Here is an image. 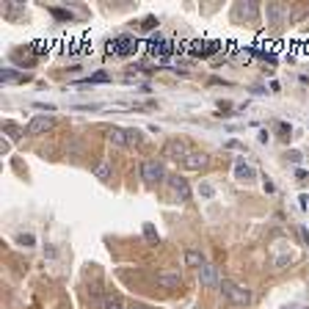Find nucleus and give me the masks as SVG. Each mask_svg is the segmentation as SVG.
<instances>
[{
  "label": "nucleus",
  "mask_w": 309,
  "mask_h": 309,
  "mask_svg": "<svg viewBox=\"0 0 309 309\" xmlns=\"http://www.w3.org/2000/svg\"><path fill=\"white\" fill-rule=\"evenodd\" d=\"M221 290H224L226 301H229L232 306H249V304H251V293L246 290V287L235 284V281L224 279V281H221Z\"/></svg>",
  "instance_id": "f257e3e1"
},
{
  "label": "nucleus",
  "mask_w": 309,
  "mask_h": 309,
  "mask_svg": "<svg viewBox=\"0 0 309 309\" xmlns=\"http://www.w3.org/2000/svg\"><path fill=\"white\" fill-rule=\"evenodd\" d=\"M265 17H268V25L281 28V25L287 22V6L284 3H268L265 6Z\"/></svg>",
  "instance_id": "f03ea898"
},
{
  "label": "nucleus",
  "mask_w": 309,
  "mask_h": 309,
  "mask_svg": "<svg viewBox=\"0 0 309 309\" xmlns=\"http://www.w3.org/2000/svg\"><path fill=\"white\" fill-rule=\"evenodd\" d=\"M163 155L171 157V160H185V157L191 155V149H188V144H185V141L171 138V141H166V147H163Z\"/></svg>",
  "instance_id": "7ed1b4c3"
},
{
  "label": "nucleus",
  "mask_w": 309,
  "mask_h": 309,
  "mask_svg": "<svg viewBox=\"0 0 309 309\" xmlns=\"http://www.w3.org/2000/svg\"><path fill=\"white\" fill-rule=\"evenodd\" d=\"M53 125H56V119H53L50 113H44V116H33V119L28 122V127H25V133L28 135H42V133H47Z\"/></svg>",
  "instance_id": "20e7f679"
},
{
  "label": "nucleus",
  "mask_w": 309,
  "mask_h": 309,
  "mask_svg": "<svg viewBox=\"0 0 309 309\" xmlns=\"http://www.w3.org/2000/svg\"><path fill=\"white\" fill-rule=\"evenodd\" d=\"M141 177L147 182H160L163 177H166V171H163V166L157 160H144L141 163Z\"/></svg>",
  "instance_id": "39448f33"
},
{
  "label": "nucleus",
  "mask_w": 309,
  "mask_h": 309,
  "mask_svg": "<svg viewBox=\"0 0 309 309\" xmlns=\"http://www.w3.org/2000/svg\"><path fill=\"white\" fill-rule=\"evenodd\" d=\"M199 281H202V287H221V279H218V268L204 263L199 268Z\"/></svg>",
  "instance_id": "423d86ee"
},
{
  "label": "nucleus",
  "mask_w": 309,
  "mask_h": 309,
  "mask_svg": "<svg viewBox=\"0 0 309 309\" xmlns=\"http://www.w3.org/2000/svg\"><path fill=\"white\" fill-rule=\"evenodd\" d=\"M157 284H163L166 290H177V287L182 284L180 271H174V268H166V271H160V273H157Z\"/></svg>",
  "instance_id": "0eeeda50"
},
{
  "label": "nucleus",
  "mask_w": 309,
  "mask_h": 309,
  "mask_svg": "<svg viewBox=\"0 0 309 309\" xmlns=\"http://www.w3.org/2000/svg\"><path fill=\"white\" fill-rule=\"evenodd\" d=\"M235 180L251 182V180H257V171H254V166H249L246 160H235Z\"/></svg>",
  "instance_id": "6e6552de"
},
{
  "label": "nucleus",
  "mask_w": 309,
  "mask_h": 309,
  "mask_svg": "<svg viewBox=\"0 0 309 309\" xmlns=\"http://www.w3.org/2000/svg\"><path fill=\"white\" fill-rule=\"evenodd\" d=\"M133 50H135V42H133V39H127V36L111 42V53H116V56H130Z\"/></svg>",
  "instance_id": "1a4fd4ad"
},
{
  "label": "nucleus",
  "mask_w": 309,
  "mask_h": 309,
  "mask_svg": "<svg viewBox=\"0 0 309 309\" xmlns=\"http://www.w3.org/2000/svg\"><path fill=\"white\" fill-rule=\"evenodd\" d=\"M182 163H185V169L199 171V169H204V166H207V155H204V152H191Z\"/></svg>",
  "instance_id": "9d476101"
},
{
  "label": "nucleus",
  "mask_w": 309,
  "mask_h": 309,
  "mask_svg": "<svg viewBox=\"0 0 309 309\" xmlns=\"http://www.w3.org/2000/svg\"><path fill=\"white\" fill-rule=\"evenodd\" d=\"M169 185L174 188V194L180 196V202H188L191 191H188V182H185L182 177H169Z\"/></svg>",
  "instance_id": "9b49d317"
},
{
  "label": "nucleus",
  "mask_w": 309,
  "mask_h": 309,
  "mask_svg": "<svg viewBox=\"0 0 309 309\" xmlns=\"http://www.w3.org/2000/svg\"><path fill=\"white\" fill-rule=\"evenodd\" d=\"M108 141H111L113 147H127V130H119V127L108 130Z\"/></svg>",
  "instance_id": "f8f14e48"
},
{
  "label": "nucleus",
  "mask_w": 309,
  "mask_h": 309,
  "mask_svg": "<svg viewBox=\"0 0 309 309\" xmlns=\"http://www.w3.org/2000/svg\"><path fill=\"white\" fill-rule=\"evenodd\" d=\"M218 47H221V42H207V44L196 42V44H194V56H212Z\"/></svg>",
  "instance_id": "ddd939ff"
},
{
  "label": "nucleus",
  "mask_w": 309,
  "mask_h": 309,
  "mask_svg": "<svg viewBox=\"0 0 309 309\" xmlns=\"http://www.w3.org/2000/svg\"><path fill=\"white\" fill-rule=\"evenodd\" d=\"M185 265H188V268H202L204 265V257L199 251L188 249V251H185Z\"/></svg>",
  "instance_id": "4468645a"
},
{
  "label": "nucleus",
  "mask_w": 309,
  "mask_h": 309,
  "mask_svg": "<svg viewBox=\"0 0 309 309\" xmlns=\"http://www.w3.org/2000/svg\"><path fill=\"white\" fill-rule=\"evenodd\" d=\"M254 14H257V6H254V3H246V6L237 3V6H235V17H249V19H251Z\"/></svg>",
  "instance_id": "2eb2a0df"
},
{
  "label": "nucleus",
  "mask_w": 309,
  "mask_h": 309,
  "mask_svg": "<svg viewBox=\"0 0 309 309\" xmlns=\"http://www.w3.org/2000/svg\"><path fill=\"white\" fill-rule=\"evenodd\" d=\"M102 309H127L122 304V298H116V295H108L105 301H102Z\"/></svg>",
  "instance_id": "dca6fc26"
},
{
  "label": "nucleus",
  "mask_w": 309,
  "mask_h": 309,
  "mask_svg": "<svg viewBox=\"0 0 309 309\" xmlns=\"http://www.w3.org/2000/svg\"><path fill=\"white\" fill-rule=\"evenodd\" d=\"M3 83H19V80H25V75H19V72H11V69H3Z\"/></svg>",
  "instance_id": "f3484780"
},
{
  "label": "nucleus",
  "mask_w": 309,
  "mask_h": 309,
  "mask_svg": "<svg viewBox=\"0 0 309 309\" xmlns=\"http://www.w3.org/2000/svg\"><path fill=\"white\" fill-rule=\"evenodd\" d=\"M94 174H97L100 180H108V177H111V166H108V163H100V166L94 169Z\"/></svg>",
  "instance_id": "a211bd4d"
},
{
  "label": "nucleus",
  "mask_w": 309,
  "mask_h": 309,
  "mask_svg": "<svg viewBox=\"0 0 309 309\" xmlns=\"http://www.w3.org/2000/svg\"><path fill=\"white\" fill-rule=\"evenodd\" d=\"M17 243H19V246H25V249H31V246L36 243V237H33L31 232H28V235H17Z\"/></svg>",
  "instance_id": "6ab92c4d"
},
{
  "label": "nucleus",
  "mask_w": 309,
  "mask_h": 309,
  "mask_svg": "<svg viewBox=\"0 0 309 309\" xmlns=\"http://www.w3.org/2000/svg\"><path fill=\"white\" fill-rule=\"evenodd\" d=\"M199 194H202L204 199H210L212 194H216V188H212L210 182H202V185H199Z\"/></svg>",
  "instance_id": "aec40b11"
},
{
  "label": "nucleus",
  "mask_w": 309,
  "mask_h": 309,
  "mask_svg": "<svg viewBox=\"0 0 309 309\" xmlns=\"http://www.w3.org/2000/svg\"><path fill=\"white\" fill-rule=\"evenodd\" d=\"M138 141H141L138 130H127V144H138Z\"/></svg>",
  "instance_id": "412c9836"
},
{
  "label": "nucleus",
  "mask_w": 309,
  "mask_h": 309,
  "mask_svg": "<svg viewBox=\"0 0 309 309\" xmlns=\"http://www.w3.org/2000/svg\"><path fill=\"white\" fill-rule=\"evenodd\" d=\"M105 80H108V75H102V72H100V75H91V78H88L86 83H105Z\"/></svg>",
  "instance_id": "4be33fe9"
},
{
  "label": "nucleus",
  "mask_w": 309,
  "mask_h": 309,
  "mask_svg": "<svg viewBox=\"0 0 309 309\" xmlns=\"http://www.w3.org/2000/svg\"><path fill=\"white\" fill-rule=\"evenodd\" d=\"M144 232H147V237H149V240H157L155 229H152V224H147V226H144Z\"/></svg>",
  "instance_id": "5701e85b"
},
{
  "label": "nucleus",
  "mask_w": 309,
  "mask_h": 309,
  "mask_svg": "<svg viewBox=\"0 0 309 309\" xmlns=\"http://www.w3.org/2000/svg\"><path fill=\"white\" fill-rule=\"evenodd\" d=\"M287 157H290L293 163H301V155H298V152H290V155H287Z\"/></svg>",
  "instance_id": "b1692460"
},
{
  "label": "nucleus",
  "mask_w": 309,
  "mask_h": 309,
  "mask_svg": "<svg viewBox=\"0 0 309 309\" xmlns=\"http://www.w3.org/2000/svg\"><path fill=\"white\" fill-rule=\"evenodd\" d=\"M127 309H149V306H144V304H130Z\"/></svg>",
  "instance_id": "393cba45"
},
{
  "label": "nucleus",
  "mask_w": 309,
  "mask_h": 309,
  "mask_svg": "<svg viewBox=\"0 0 309 309\" xmlns=\"http://www.w3.org/2000/svg\"><path fill=\"white\" fill-rule=\"evenodd\" d=\"M284 309H293V306H284Z\"/></svg>",
  "instance_id": "a878e982"
}]
</instances>
